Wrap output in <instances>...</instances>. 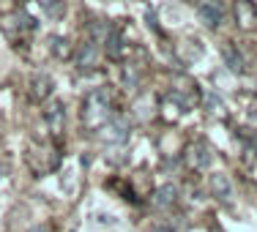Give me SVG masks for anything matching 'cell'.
<instances>
[{
  "instance_id": "277c9868",
  "label": "cell",
  "mask_w": 257,
  "mask_h": 232,
  "mask_svg": "<svg viewBox=\"0 0 257 232\" xmlns=\"http://www.w3.org/2000/svg\"><path fill=\"white\" fill-rule=\"evenodd\" d=\"M96 58H99V50H96V41L93 39H88V41H82L79 44V50H77V69H93L96 66Z\"/></svg>"
},
{
  "instance_id": "5b68a950",
  "label": "cell",
  "mask_w": 257,
  "mask_h": 232,
  "mask_svg": "<svg viewBox=\"0 0 257 232\" xmlns=\"http://www.w3.org/2000/svg\"><path fill=\"white\" fill-rule=\"evenodd\" d=\"M101 131H104V139H109V142H126L128 137V126L123 118H109Z\"/></svg>"
},
{
  "instance_id": "9c48e42d",
  "label": "cell",
  "mask_w": 257,
  "mask_h": 232,
  "mask_svg": "<svg viewBox=\"0 0 257 232\" xmlns=\"http://www.w3.org/2000/svg\"><path fill=\"white\" fill-rule=\"evenodd\" d=\"M211 188H213V194H216L219 199H224V202H227V199L232 197V188H230V180L224 178L222 172H216L211 178Z\"/></svg>"
},
{
  "instance_id": "8fae6325",
  "label": "cell",
  "mask_w": 257,
  "mask_h": 232,
  "mask_svg": "<svg viewBox=\"0 0 257 232\" xmlns=\"http://www.w3.org/2000/svg\"><path fill=\"white\" fill-rule=\"evenodd\" d=\"M192 161H194V167H208V164H211V153H208V145L205 142H197L192 148Z\"/></svg>"
},
{
  "instance_id": "4fadbf2b",
  "label": "cell",
  "mask_w": 257,
  "mask_h": 232,
  "mask_svg": "<svg viewBox=\"0 0 257 232\" xmlns=\"http://www.w3.org/2000/svg\"><path fill=\"white\" fill-rule=\"evenodd\" d=\"M52 50H55V55H66V50H69V47H66V44H69V41H66V39H58V36H55V39H52Z\"/></svg>"
},
{
  "instance_id": "7a4b0ae2",
  "label": "cell",
  "mask_w": 257,
  "mask_h": 232,
  "mask_svg": "<svg viewBox=\"0 0 257 232\" xmlns=\"http://www.w3.org/2000/svg\"><path fill=\"white\" fill-rule=\"evenodd\" d=\"M44 120H47V126H50L52 134H60L63 131V123H66V104L52 101L50 107L44 109Z\"/></svg>"
},
{
  "instance_id": "3957f363",
  "label": "cell",
  "mask_w": 257,
  "mask_h": 232,
  "mask_svg": "<svg viewBox=\"0 0 257 232\" xmlns=\"http://www.w3.org/2000/svg\"><path fill=\"white\" fill-rule=\"evenodd\" d=\"M197 17H200V22H203L205 28H219L222 20H224V11H222L219 3H200L197 6Z\"/></svg>"
},
{
  "instance_id": "ba28073f",
  "label": "cell",
  "mask_w": 257,
  "mask_h": 232,
  "mask_svg": "<svg viewBox=\"0 0 257 232\" xmlns=\"http://www.w3.org/2000/svg\"><path fill=\"white\" fill-rule=\"evenodd\" d=\"M175 197H178V188L173 186V183H164V186H159L154 191V199H151V205L154 207H170L175 202Z\"/></svg>"
},
{
  "instance_id": "30bf717a",
  "label": "cell",
  "mask_w": 257,
  "mask_h": 232,
  "mask_svg": "<svg viewBox=\"0 0 257 232\" xmlns=\"http://www.w3.org/2000/svg\"><path fill=\"white\" fill-rule=\"evenodd\" d=\"M50 93H52V79L47 74L33 77V96H36V99H47Z\"/></svg>"
},
{
  "instance_id": "7c38bea8",
  "label": "cell",
  "mask_w": 257,
  "mask_h": 232,
  "mask_svg": "<svg viewBox=\"0 0 257 232\" xmlns=\"http://www.w3.org/2000/svg\"><path fill=\"white\" fill-rule=\"evenodd\" d=\"M205 107H208V112H222V99H216L213 93H208V101H205Z\"/></svg>"
},
{
  "instance_id": "6da1fadb",
  "label": "cell",
  "mask_w": 257,
  "mask_h": 232,
  "mask_svg": "<svg viewBox=\"0 0 257 232\" xmlns=\"http://www.w3.org/2000/svg\"><path fill=\"white\" fill-rule=\"evenodd\" d=\"M82 120L88 126H99L101 120H104V123L109 120V96H107V90H104V88H96L93 93L85 99Z\"/></svg>"
},
{
  "instance_id": "8992f818",
  "label": "cell",
  "mask_w": 257,
  "mask_h": 232,
  "mask_svg": "<svg viewBox=\"0 0 257 232\" xmlns=\"http://www.w3.org/2000/svg\"><path fill=\"white\" fill-rule=\"evenodd\" d=\"M104 52H107V58L118 60L120 55H123V36H120L118 28H109L107 36H104Z\"/></svg>"
},
{
  "instance_id": "52a82bcc",
  "label": "cell",
  "mask_w": 257,
  "mask_h": 232,
  "mask_svg": "<svg viewBox=\"0 0 257 232\" xmlns=\"http://www.w3.org/2000/svg\"><path fill=\"white\" fill-rule=\"evenodd\" d=\"M222 58H224V66H227L230 71H235V74H241L243 71V55L238 52V47L227 41V44L222 47Z\"/></svg>"
},
{
  "instance_id": "5bb4252c",
  "label": "cell",
  "mask_w": 257,
  "mask_h": 232,
  "mask_svg": "<svg viewBox=\"0 0 257 232\" xmlns=\"http://www.w3.org/2000/svg\"><path fill=\"white\" fill-rule=\"evenodd\" d=\"M151 232H175V227H173V224H156Z\"/></svg>"
}]
</instances>
